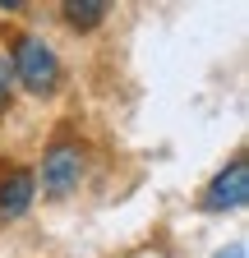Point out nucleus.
I'll return each mask as SVG.
<instances>
[{"label": "nucleus", "mask_w": 249, "mask_h": 258, "mask_svg": "<svg viewBox=\"0 0 249 258\" xmlns=\"http://www.w3.org/2000/svg\"><path fill=\"white\" fill-rule=\"evenodd\" d=\"M10 64H14V79L33 97H55V88H60V55L51 51L46 37L23 32V37L14 42V51H10Z\"/></svg>", "instance_id": "f257e3e1"}, {"label": "nucleus", "mask_w": 249, "mask_h": 258, "mask_svg": "<svg viewBox=\"0 0 249 258\" xmlns=\"http://www.w3.org/2000/svg\"><path fill=\"white\" fill-rule=\"evenodd\" d=\"M88 175V152L74 139H55L42 152V194L46 199H70Z\"/></svg>", "instance_id": "f03ea898"}, {"label": "nucleus", "mask_w": 249, "mask_h": 258, "mask_svg": "<svg viewBox=\"0 0 249 258\" xmlns=\"http://www.w3.org/2000/svg\"><path fill=\"white\" fill-rule=\"evenodd\" d=\"M244 203H249V166L235 157L226 171H217V175L208 180L203 208H208V212H235V208H244Z\"/></svg>", "instance_id": "7ed1b4c3"}, {"label": "nucleus", "mask_w": 249, "mask_h": 258, "mask_svg": "<svg viewBox=\"0 0 249 258\" xmlns=\"http://www.w3.org/2000/svg\"><path fill=\"white\" fill-rule=\"evenodd\" d=\"M33 199H37V175L28 166H14V171L0 175V217L5 221H19L33 208Z\"/></svg>", "instance_id": "20e7f679"}, {"label": "nucleus", "mask_w": 249, "mask_h": 258, "mask_svg": "<svg viewBox=\"0 0 249 258\" xmlns=\"http://www.w3.org/2000/svg\"><path fill=\"white\" fill-rule=\"evenodd\" d=\"M60 14H65V23H70V28L88 32V28H97V23L106 19V5H102V0H83V5H79V0H70Z\"/></svg>", "instance_id": "39448f33"}, {"label": "nucleus", "mask_w": 249, "mask_h": 258, "mask_svg": "<svg viewBox=\"0 0 249 258\" xmlns=\"http://www.w3.org/2000/svg\"><path fill=\"white\" fill-rule=\"evenodd\" d=\"M10 92H14V64H10L5 51H0V111L10 106Z\"/></svg>", "instance_id": "423d86ee"}, {"label": "nucleus", "mask_w": 249, "mask_h": 258, "mask_svg": "<svg viewBox=\"0 0 249 258\" xmlns=\"http://www.w3.org/2000/svg\"><path fill=\"white\" fill-rule=\"evenodd\" d=\"M217 258H244V244H240V240H235V244H231V249H222V253H217Z\"/></svg>", "instance_id": "0eeeda50"}]
</instances>
